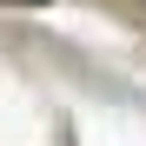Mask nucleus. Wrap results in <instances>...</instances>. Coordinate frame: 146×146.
Instances as JSON below:
<instances>
[{
  "label": "nucleus",
  "instance_id": "obj_1",
  "mask_svg": "<svg viewBox=\"0 0 146 146\" xmlns=\"http://www.w3.org/2000/svg\"><path fill=\"white\" fill-rule=\"evenodd\" d=\"M20 7H46V0H20Z\"/></svg>",
  "mask_w": 146,
  "mask_h": 146
}]
</instances>
